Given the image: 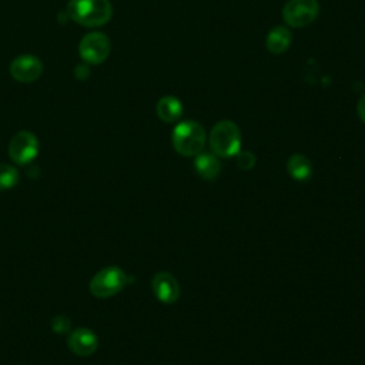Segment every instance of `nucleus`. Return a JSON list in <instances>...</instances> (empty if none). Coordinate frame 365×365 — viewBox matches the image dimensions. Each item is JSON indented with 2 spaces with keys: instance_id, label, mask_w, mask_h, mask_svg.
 <instances>
[{
  "instance_id": "nucleus-1",
  "label": "nucleus",
  "mask_w": 365,
  "mask_h": 365,
  "mask_svg": "<svg viewBox=\"0 0 365 365\" xmlns=\"http://www.w3.org/2000/svg\"><path fill=\"white\" fill-rule=\"evenodd\" d=\"M67 16L86 27L106 24L113 16V6L108 0H70Z\"/></svg>"
},
{
  "instance_id": "nucleus-2",
  "label": "nucleus",
  "mask_w": 365,
  "mask_h": 365,
  "mask_svg": "<svg viewBox=\"0 0 365 365\" xmlns=\"http://www.w3.org/2000/svg\"><path fill=\"white\" fill-rule=\"evenodd\" d=\"M205 138L204 127L192 120L178 123L171 135L174 150L184 157L200 154L205 145Z\"/></svg>"
},
{
  "instance_id": "nucleus-3",
  "label": "nucleus",
  "mask_w": 365,
  "mask_h": 365,
  "mask_svg": "<svg viewBox=\"0 0 365 365\" xmlns=\"http://www.w3.org/2000/svg\"><path fill=\"white\" fill-rule=\"evenodd\" d=\"M208 144L217 157H234L241 148V131L234 121L221 120L211 128Z\"/></svg>"
},
{
  "instance_id": "nucleus-4",
  "label": "nucleus",
  "mask_w": 365,
  "mask_h": 365,
  "mask_svg": "<svg viewBox=\"0 0 365 365\" xmlns=\"http://www.w3.org/2000/svg\"><path fill=\"white\" fill-rule=\"evenodd\" d=\"M128 282L127 274L117 265L101 268L88 284L90 292L97 298H110L118 294Z\"/></svg>"
},
{
  "instance_id": "nucleus-5",
  "label": "nucleus",
  "mask_w": 365,
  "mask_h": 365,
  "mask_svg": "<svg viewBox=\"0 0 365 365\" xmlns=\"http://www.w3.org/2000/svg\"><path fill=\"white\" fill-rule=\"evenodd\" d=\"M319 14V3L317 0H288L282 7V19L287 26L301 29L309 26Z\"/></svg>"
},
{
  "instance_id": "nucleus-6",
  "label": "nucleus",
  "mask_w": 365,
  "mask_h": 365,
  "mask_svg": "<svg viewBox=\"0 0 365 365\" xmlns=\"http://www.w3.org/2000/svg\"><path fill=\"white\" fill-rule=\"evenodd\" d=\"M111 50L110 38L100 31H93L86 34L78 44V53L87 64L103 63Z\"/></svg>"
},
{
  "instance_id": "nucleus-7",
  "label": "nucleus",
  "mask_w": 365,
  "mask_h": 365,
  "mask_svg": "<svg viewBox=\"0 0 365 365\" xmlns=\"http://www.w3.org/2000/svg\"><path fill=\"white\" fill-rule=\"evenodd\" d=\"M38 154V140L30 131H19L14 134L9 143V155L19 164H30Z\"/></svg>"
},
{
  "instance_id": "nucleus-8",
  "label": "nucleus",
  "mask_w": 365,
  "mask_h": 365,
  "mask_svg": "<svg viewBox=\"0 0 365 365\" xmlns=\"http://www.w3.org/2000/svg\"><path fill=\"white\" fill-rule=\"evenodd\" d=\"M43 73V63L33 54L17 56L10 63V74L20 83H33L38 80Z\"/></svg>"
},
{
  "instance_id": "nucleus-9",
  "label": "nucleus",
  "mask_w": 365,
  "mask_h": 365,
  "mask_svg": "<svg viewBox=\"0 0 365 365\" xmlns=\"http://www.w3.org/2000/svg\"><path fill=\"white\" fill-rule=\"evenodd\" d=\"M67 345L73 354L78 356H90L98 348V338L94 331L81 327L70 332Z\"/></svg>"
},
{
  "instance_id": "nucleus-10",
  "label": "nucleus",
  "mask_w": 365,
  "mask_h": 365,
  "mask_svg": "<svg viewBox=\"0 0 365 365\" xmlns=\"http://www.w3.org/2000/svg\"><path fill=\"white\" fill-rule=\"evenodd\" d=\"M151 288L157 299L164 304H173L180 297V285L170 272L155 274L151 281Z\"/></svg>"
},
{
  "instance_id": "nucleus-11",
  "label": "nucleus",
  "mask_w": 365,
  "mask_h": 365,
  "mask_svg": "<svg viewBox=\"0 0 365 365\" xmlns=\"http://www.w3.org/2000/svg\"><path fill=\"white\" fill-rule=\"evenodd\" d=\"M292 41L291 31L285 26H275L265 37V47L271 54L285 53Z\"/></svg>"
},
{
  "instance_id": "nucleus-12",
  "label": "nucleus",
  "mask_w": 365,
  "mask_h": 365,
  "mask_svg": "<svg viewBox=\"0 0 365 365\" xmlns=\"http://www.w3.org/2000/svg\"><path fill=\"white\" fill-rule=\"evenodd\" d=\"M155 113L164 123H175L182 115V104L174 96H164L157 101Z\"/></svg>"
},
{
  "instance_id": "nucleus-13",
  "label": "nucleus",
  "mask_w": 365,
  "mask_h": 365,
  "mask_svg": "<svg viewBox=\"0 0 365 365\" xmlns=\"http://www.w3.org/2000/svg\"><path fill=\"white\" fill-rule=\"evenodd\" d=\"M194 167L198 175H201L204 180H214L218 177L221 171L220 161L215 154L211 153H200L195 155Z\"/></svg>"
},
{
  "instance_id": "nucleus-14",
  "label": "nucleus",
  "mask_w": 365,
  "mask_h": 365,
  "mask_svg": "<svg viewBox=\"0 0 365 365\" xmlns=\"http://www.w3.org/2000/svg\"><path fill=\"white\" fill-rule=\"evenodd\" d=\"M288 174L297 181H307L312 174V164L304 154H292L287 161Z\"/></svg>"
},
{
  "instance_id": "nucleus-15",
  "label": "nucleus",
  "mask_w": 365,
  "mask_h": 365,
  "mask_svg": "<svg viewBox=\"0 0 365 365\" xmlns=\"http://www.w3.org/2000/svg\"><path fill=\"white\" fill-rule=\"evenodd\" d=\"M19 180H20V174L16 167L4 163L0 164V191L16 187Z\"/></svg>"
},
{
  "instance_id": "nucleus-16",
  "label": "nucleus",
  "mask_w": 365,
  "mask_h": 365,
  "mask_svg": "<svg viewBox=\"0 0 365 365\" xmlns=\"http://www.w3.org/2000/svg\"><path fill=\"white\" fill-rule=\"evenodd\" d=\"M235 160H237V165L242 170H251L255 165V161H257L255 155L248 150H245V151L240 150L235 154Z\"/></svg>"
},
{
  "instance_id": "nucleus-17",
  "label": "nucleus",
  "mask_w": 365,
  "mask_h": 365,
  "mask_svg": "<svg viewBox=\"0 0 365 365\" xmlns=\"http://www.w3.org/2000/svg\"><path fill=\"white\" fill-rule=\"evenodd\" d=\"M63 321V315H58V317H56L54 318V321H53V329L54 331H57V332H64V331H67L68 328H70V321L66 318L64 319V322H61Z\"/></svg>"
},
{
  "instance_id": "nucleus-18",
  "label": "nucleus",
  "mask_w": 365,
  "mask_h": 365,
  "mask_svg": "<svg viewBox=\"0 0 365 365\" xmlns=\"http://www.w3.org/2000/svg\"><path fill=\"white\" fill-rule=\"evenodd\" d=\"M74 76H76V78L77 80H87V77L90 76V68H88V64L86 63V64H78V66H76V68H74Z\"/></svg>"
},
{
  "instance_id": "nucleus-19",
  "label": "nucleus",
  "mask_w": 365,
  "mask_h": 365,
  "mask_svg": "<svg viewBox=\"0 0 365 365\" xmlns=\"http://www.w3.org/2000/svg\"><path fill=\"white\" fill-rule=\"evenodd\" d=\"M356 113H358V117L361 118L362 123H365V94L358 100V104H356Z\"/></svg>"
}]
</instances>
